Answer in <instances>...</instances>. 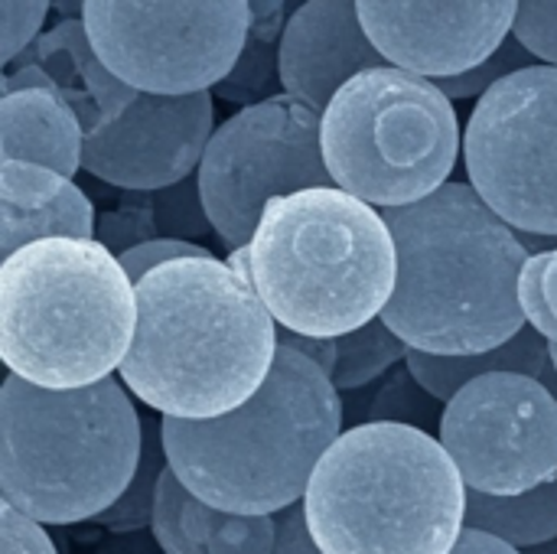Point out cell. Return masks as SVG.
<instances>
[{
    "label": "cell",
    "mask_w": 557,
    "mask_h": 554,
    "mask_svg": "<svg viewBox=\"0 0 557 554\" xmlns=\"http://www.w3.org/2000/svg\"><path fill=\"white\" fill-rule=\"evenodd\" d=\"M281 327L255 284L215 255H189L137 281V330L117 369L166 418H219L271 376Z\"/></svg>",
    "instance_id": "cell-1"
},
{
    "label": "cell",
    "mask_w": 557,
    "mask_h": 554,
    "mask_svg": "<svg viewBox=\"0 0 557 554\" xmlns=\"http://www.w3.org/2000/svg\"><path fill=\"white\" fill-rule=\"evenodd\" d=\"M382 216L398 248V284L382 320L411 349L490 353L529 323L519 304L529 248L473 183H444Z\"/></svg>",
    "instance_id": "cell-2"
},
{
    "label": "cell",
    "mask_w": 557,
    "mask_h": 554,
    "mask_svg": "<svg viewBox=\"0 0 557 554\" xmlns=\"http://www.w3.org/2000/svg\"><path fill=\"white\" fill-rule=\"evenodd\" d=\"M333 379L281 343L268 382L219 418H166L163 451L193 496L225 513L274 516L307 496L317 464L343 434Z\"/></svg>",
    "instance_id": "cell-3"
},
{
    "label": "cell",
    "mask_w": 557,
    "mask_h": 554,
    "mask_svg": "<svg viewBox=\"0 0 557 554\" xmlns=\"http://www.w3.org/2000/svg\"><path fill=\"white\" fill-rule=\"evenodd\" d=\"M251 284L277 327L343 336L382 317L398 284V248L379 206L343 186L268 199L248 242Z\"/></svg>",
    "instance_id": "cell-4"
},
{
    "label": "cell",
    "mask_w": 557,
    "mask_h": 554,
    "mask_svg": "<svg viewBox=\"0 0 557 554\" xmlns=\"http://www.w3.org/2000/svg\"><path fill=\"white\" fill-rule=\"evenodd\" d=\"M307 526L326 554H450L467 529V483L424 428L362 421L313 470Z\"/></svg>",
    "instance_id": "cell-5"
},
{
    "label": "cell",
    "mask_w": 557,
    "mask_h": 554,
    "mask_svg": "<svg viewBox=\"0 0 557 554\" xmlns=\"http://www.w3.org/2000/svg\"><path fill=\"white\" fill-rule=\"evenodd\" d=\"M137 284L98 238H36L0 264V359L42 389H82L121 369Z\"/></svg>",
    "instance_id": "cell-6"
},
{
    "label": "cell",
    "mask_w": 557,
    "mask_h": 554,
    "mask_svg": "<svg viewBox=\"0 0 557 554\" xmlns=\"http://www.w3.org/2000/svg\"><path fill=\"white\" fill-rule=\"evenodd\" d=\"M144 421L117 379L42 389L20 376L0 385V500L42 526L101 516L134 480Z\"/></svg>",
    "instance_id": "cell-7"
},
{
    "label": "cell",
    "mask_w": 557,
    "mask_h": 554,
    "mask_svg": "<svg viewBox=\"0 0 557 554\" xmlns=\"http://www.w3.org/2000/svg\"><path fill=\"white\" fill-rule=\"evenodd\" d=\"M454 98L421 72L385 62L352 75L323 108L333 183L388 209L437 193L460 157Z\"/></svg>",
    "instance_id": "cell-8"
},
{
    "label": "cell",
    "mask_w": 557,
    "mask_h": 554,
    "mask_svg": "<svg viewBox=\"0 0 557 554\" xmlns=\"http://www.w3.org/2000/svg\"><path fill=\"white\" fill-rule=\"evenodd\" d=\"M196 176L219 242L228 251L248 245L268 199L333 186L323 157V111L290 91L242 104L215 127Z\"/></svg>",
    "instance_id": "cell-9"
},
{
    "label": "cell",
    "mask_w": 557,
    "mask_h": 554,
    "mask_svg": "<svg viewBox=\"0 0 557 554\" xmlns=\"http://www.w3.org/2000/svg\"><path fill=\"white\" fill-rule=\"evenodd\" d=\"M98 56L134 88H215L248 39V0H85Z\"/></svg>",
    "instance_id": "cell-10"
},
{
    "label": "cell",
    "mask_w": 557,
    "mask_h": 554,
    "mask_svg": "<svg viewBox=\"0 0 557 554\" xmlns=\"http://www.w3.org/2000/svg\"><path fill=\"white\" fill-rule=\"evenodd\" d=\"M463 157L470 183L509 225L557 235V65H525L483 91Z\"/></svg>",
    "instance_id": "cell-11"
},
{
    "label": "cell",
    "mask_w": 557,
    "mask_h": 554,
    "mask_svg": "<svg viewBox=\"0 0 557 554\" xmlns=\"http://www.w3.org/2000/svg\"><path fill=\"white\" fill-rule=\"evenodd\" d=\"M441 444L467 490L519 496L557 477V398L525 372H486L444 408Z\"/></svg>",
    "instance_id": "cell-12"
},
{
    "label": "cell",
    "mask_w": 557,
    "mask_h": 554,
    "mask_svg": "<svg viewBox=\"0 0 557 554\" xmlns=\"http://www.w3.org/2000/svg\"><path fill=\"white\" fill-rule=\"evenodd\" d=\"M212 134V88L183 95L137 88L114 124L85 137L82 170L114 189H163L199 170Z\"/></svg>",
    "instance_id": "cell-13"
},
{
    "label": "cell",
    "mask_w": 557,
    "mask_h": 554,
    "mask_svg": "<svg viewBox=\"0 0 557 554\" xmlns=\"http://www.w3.org/2000/svg\"><path fill=\"white\" fill-rule=\"evenodd\" d=\"M388 62L441 78L490 59L516 23L519 0H356Z\"/></svg>",
    "instance_id": "cell-14"
},
{
    "label": "cell",
    "mask_w": 557,
    "mask_h": 554,
    "mask_svg": "<svg viewBox=\"0 0 557 554\" xmlns=\"http://www.w3.org/2000/svg\"><path fill=\"white\" fill-rule=\"evenodd\" d=\"M385 62L356 0H304L281 39V88L323 111L352 75Z\"/></svg>",
    "instance_id": "cell-15"
},
{
    "label": "cell",
    "mask_w": 557,
    "mask_h": 554,
    "mask_svg": "<svg viewBox=\"0 0 557 554\" xmlns=\"http://www.w3.org/2000/svg\"><path fill=\"white\" fill-rule=\"evenodd\" d=\"M10 65H36V85L55 88L75 108L85 137L114 124L137 95L98 56L82 16H62L52 29H42Z\"/></svg>",
    "instance_id": "cell-16"
},
{
    "label": "cell",
    "mask_w": 557,
    "mask_h": 554,
    "mask_svg": "<svg viewBox=\"0 0 557 554\" xmlns=\"http://www.w3.org/2000/svg\"><path fill=\"white\" fill-rule=\"evenodd\" d=\"M95 206L72 176L26 160H0V251L49 238L75 235L95 238Z\"/></svg>",
    "instance_id": "cell-17"
},
{
    "label": "cell",
    "mask_w": 557,
    "mask_h": 554,
    "mask_svg": "<svg viewBox=\"0 0 557 554\" xmlns=\"http://www.w3.org/2000/svg\"><path fill=\"white\" fill-rule=\"evenodd\" d=\"M85 127L75 108L49 85L0 91V160L52 167L65 176L82 170Z\"/></svg>",
    "instance_id": "cell-18"
},
{
    "label": "cell",
    "mask_w": 557,
    "mask_h": 554,
    "mask_svg": "<svg viewBox=\"0 0 557 554\" xmlns=\"http://www.w3.org/2000/svg\"><path fill=\"white\" fill-rule=\"evenodd\" d=\"M408 369L414 372V379L437 395L444 405L473 379L486 376V372H525L542 379V372L555 362L552 359V343L532 327L525 323L509 343L490 349V353H470V356H437V353H424V349H408Z\"/></svg>",
    "instance_id": "cell-19"
},
{
    "label": "cell",
    "mask_w": 557,
    "mask_h": 554,
    "mask_svg": "<svg viewBox=\"0 0 557 554\" xmlns=\"http://www.w3.org/2000/svg\"><path fill=\"white\" fill-rule=\"evenodd\" d=\"M290 0H248V39L228 75L212 88L222 101L255 104L277 95L281 85V39L287 29Z\"/></svg>",
    "instance_id": "cell-20"
},
{
    "label": "cell",
    "mask_w": 557,
    "mask_h": 554,
    "mask_svg": "<svg viewBox=\"0 0 557 554\" xmlns=\"http://www.w3.org/2000/svg\"><path fill=\"white\" fill-rule=\"evenodd\" d=\"M467 526L509 545L532 549L557 539V477L519 496H486L467 490Z\"/></svg>",
    "instance_id": "cell-21"
},
{
    "label": "cell",
    "mask_w": 557,
    "mask_h": 554,
    "mask_svg": "<svg viewBox=\"0 0 557 554\" xmlns=\"http://www.w3.org/2000/svg\"><path fill=\"white\" fill-rule=\"evenodd\" d=\"M186 532L206 554H271L277 539L274 516L225 513L199 496L186 500Z\"/></svg>",
    "instance_id": "cell-22"
},
{
    "label": "cell",
    "mask_w": 557,
    "mask_h": 554,
    "mask_svg": "<svg viewBox=\"0 0 557 554\" xmlns=\"http://www.w3.org/2000/svg\"><path fill=\"white\" fill-rule=\"evenodd\" d=\"M336 343H339V359H336L333 385L339 392H356V389L372 385L375 379L392 372L398 362H405L411 349L382 317L369 320L359 330L336 336Z\"/></svg>",
    "instance_id": "cell-23"
},
{
    "label": "cell",
    "mask_w": 557,
    "mask_h": 554,
    "mask_svg": "<svg viewBox=\"0 0 557 554\" xmlns=\"http://www.w3.org/2000/svg\"><path fill=\"white\" fill-rule=\"evenodd\" d=\"M166 451H163V428H157V421H144V454L137 464L134 480L127 483V490L91 522L124 535V532H140L150 526L153 519V500H157V487H160V473L166 470Z\"/></svg>",
    "instance_id": "cell-24"
},
{
    "label": "cell",
    "mask_w": 557,
    "mask_h": 554,
    "mask_svg": "<svg viewBox=\"0 0 557 554\" xmlns=\"http://www.w3.org/2000/svg\"><path fill=\"white\" fill-rule=\"evenodd\" d=\"M444 408L447 405L437 395H431L405 362L401 369H392V379L372 395L366 421H395V424H414L431 431L434 424L441 428Z\"/></svg>",
    "instance_id": "cell-25"
},
{
    "label": "cell",
    "mask_w": 557,
    "mask_h": 554,
    "mask_svg": "<svg viewBox=\"0 0 557 554\" xmlns=\"http://www.w3.org/2000/svg\"><path fill=\"white\" fill-rule=\"evenodd\" d=\"M95 238L104 242L114 255L147 238H160L153 189H117V199L98 216Z\"/></svg>",
    "instance_id": "cell-26"
},
{
    "label": "cell",
    "mask_w": 557,
    "mask_h": 554,
    "mask_svg": "<svg viewBox=\"0 0 557 554\" xmlns=\"http://www.w3.org/2000/svg\"><path fill=\"white\" fill-rule=\"evenodd\" d=\"M519 304L525 320L557 346V245L529 255L519 274Z\"/></svg>",
    "instance_id": "cell-27"
},
{
    "label": "cell",
    "mask_w": 557,
    "mask_h": 554,
    "mask_svg": "<svg viewBox=\"0 0 557 554\" xmlns=\"http://www.w3.org/2000/svg\"><path fill=\"white\" fill-rule=\"evenodd\" d=\"M189 496L193 493L186 490V483L166 464V470L160 473V487H157V500H153V519H150L153 542L163 554H206L186 532L183 516H186Z\"/></svg>",
    "instance_id": "cell-28"
},
{
    "label": "cell",
    "mask_w": 557,
    "mask_h": 554,
    "mask_svg": "<svg viewBox=\"0 0 557 554\" xmlns=\"http://www.w3.org/2000/svg\"><path fill=\"white\" fill-rule=\"evenodd\" d=\"M153 196H157L160 235L189 242V238H199L206 232H215L212 222H209L202 193H199V176H186V180H180L173 186L153 189Z\"/></svg>",
    "instance_id": "cell-29"
},
{
    "label": "cell",
    "mask_w": 557,
    "mask_h": 554,
    "mask_svg": "<svg viewBox=\"0 0 557 554\" xmlns=\"http://www.w3.org/2000/svg\"><path fill=\"white\" fill-rule=\"evenodd\" d=\"M532 52L516 39V36H509L490 59H483L480 65H473V69H467V72H457V75H441V78H434L450 98H480L483 91H490L499 78H506V75H512V72H519V69H525V65H532Z\"/></svg>",
    "instance_id": "cell-30"
},
{
    "label": "cell",
    "mask_w": 557,
    "mask_h": 554,
    "mask_svg": "<svg viewBox=\"0 0 557 554\" xmlns=\"http://www.w3.org/2000/svg\"><path fill=\"white\" fill-rule=\"evenodd\" d=\"M512 36L539 62L557 65V0H519Z\"/></svg>",
    "instance_id": "cell-31"
},
{
    "label": "cell",
    "mask_w": 557,
    "mask_h": 554,
    "mask_svg": "<svg viewBox=\"0 0 557 554\" xmlns=\"http://www.w3.org/2000/svg\"><path fill=\"white\" fill-rule=\"evenodd\" d=\"M3 3V23H0V62L10 65L39 33L46 23V13L52 0H0Z\"/></svg>",
    "instance_id": "cell-32"
},
{
    "label": "cell",
    "mask_w": 557,
    "mask_h": 554,
    "mask_svg": "<svg viewBox=\"0 0 557 554\" xmlns=\"http://www.w3.org/2000/svg\"><path fill=\"white\" fill-rule=\"evenodd\" d=\"M189 255H212L209 248L196 245V242H186V238H170V235H160V238H147L127 251H121V264L124 271L131 274V281L137 284L147 271L166 264V261H176V258H189Z\"/></svg>",
    "instance_id": "cell-33"
},
{
    "label": "cell",
    "mask_w": 557,
    "mask_h": 554,
    "mask_svg": "<svg viewBox=\"0 0 557 554\" xmlns=\"http://www.w3.org/2000/svg\"><path fill=\"white\" fill-rule=\"evenodd\" d=\"M0 554H59L42 522L23 516L10 503H0Z\"/></svg>",
    "instance_id": "cell-34"
},
{
    "label": "cell",
    "mask_w": 557,
    "mask_h": 554,
    "mask_svg": "<svg viewBox=\"0 0 557 554\" xmlns=\"http://www.w3.org/2000/svg\"><path fill=\"white\" fill-rule=\"evenodd\" d=\"M274 522H277V539H274V552L271 554H326L307 526L304 500L274 513Z\"/></svg>",
    "instance_id": "cell-35"
},
{
    "label": "cell",
    "mask_w": 557,
    "mask_h": 554,
    "mask_svg": "<svg viewBox=\"0 0 557 554\" xmlns=\"http://www.w3.org/2000/svg\"><path fill=\"white\" fill-rule=\"evenodd\" d=\"M277 340H281L284 346H290V349L304 353L307 359H313V362H317V366L333 379V372H336V359H339V343H336L333 336H307V333H294V330H284V327H281Z\"/></svg>",
    "instance_id": "cell-36"
},
{
    "label": "cell",
    "mask_w": 557,
    "mask_h": 554,
    "mask_svg": "<svg viewBox=\"0 0 557 554\" xmlns=\"http://www.w3.org/2000/svg\"><path fill=\"white\" fill-rule=\"evenodd\" d=\"M450 554H522L516 545L483 532V529H463V535L457 539V545L450 549Z\"/></svg>",
    "instance_id": "cell-37"
},
{
    "label": "cell",
    "mask_w": 557,
    "mask_h": 554,
    "mask_svg": "<svg viewBox=\"0 0 557 554\" xmlns=\"http://www.w3.org/2000/svg\"><path fill=\"white\" fill-rule=\"evenodd\" d=\"M52 10H55L59 16H82L85 0H52Z\"/></svg>",
    "instance_id": "cell-38"
},
{
    "label": "cell",
    "mask_w": 557,
    "mask_h": 554,
    "mask_svg": "<svg viewBox=\"0 0 557 554\" xmlns=\"http://www.w3.org/2000/svg\"><path fill=\"white\" fill-rule=\"evenodd\" d=\"M542 382L548 385V392H552V395L557 398V366H555V362H552V366H548V369L542 372Z\"/></svg>",
    "instance_id": "cell-39"
},
{
    "label": "cell",
    "mask_w": 557,
    "mask_h": 554,
    "mask_svg": "<svg viewBox=\"0 0 557 554\" xmlns=\"http://www.w3.org/2000/svg\"><path fill=\"white\" fill-rule=\"evenodd\" d=\"M522 554H557V539L542 542V545H532V549H522Z\"/></svg>",
    "instance_id": "cell-40"
},
{
    "label": "cell",
    "mask_w": 557,
    "mask_h": 554,
    "mask_svg": "<svg viewBox=\"0 0 557 554\" xmlns=\"http://www.w3.org/2000/svg\"><path fill=\"white\" fill-rule=\"evenodd\" d=\"M552 359H555V366H557V346L552 343Z\"/></svg>",
    "instance_id": "cell-41"
}]
</instances>
